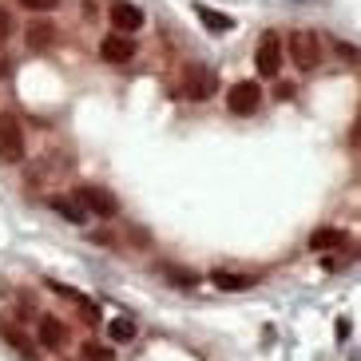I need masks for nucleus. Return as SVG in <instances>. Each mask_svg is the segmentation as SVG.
Returning <instances> with one entry per match:
<instances>
[{
	"instance_id": "20",
	"label": "nucleus",
	"mask_w": 361,
	"mask_h": 361,
	"mask_svg": "<svg viewBox=\"0 0 361 361\" xmlns=\"http://www.w3.org/2000/svg\"><path fill=\"white\" fill-rule=\"evenodd\" d=\"M338 52H341V60H350V64L357 60V48H353V44H338Z\"/></svg>"
},
{
	"instance_id": "14",
	"label": "nucleus",
	"mask_w": 361,
	"mask_h": 361,
	"mask_svg": "<svg viewBox=\"0 0 361 361\" xmlns=\"http://www.w3.org/2000/svg\"><path fill=\"white\" fill-rule=\"evenodd\" d=\"M195 16H199L211 32H231L234 28V20L226 16V12H214V8H207V4H195Z\"/></svg>"
},
{
	"instance_id": "10",
	"label": "nucleus",
	"mask_w": 361,
	"mask_h": 361,
	"mask_svg": "<svg viewBox=\"0 0 361 361\" xmlns=\"http://www.w3.org/2000/svg\"><path fill=\"white\" fill-rule=\"evenodd\" d=\"M24 40H28V48H32V52H44V48H52L56 28L48 20H32V24H28V32H24Z\"/></svg>"
},
{
	"instance_id": "1",
	"label": "nucleus",
	"mask_w": 361,
	"mask_h": 361,
	"mask_svg": "<svg viewBox=\"0 0 361 361\" xmlns=\"http://www.w3.org/2000/svg\"><path fill=\"white\" fill-rule=\"evenodd\" d=\"M282 52H290V60H294L298 72H314V68L322 64V40H318V32H310V28H298V32L286 40Z\"/></svg>"
},
{
	"instance_id": "4",
	"label": "nucleus",
	"mask_w": 361,
	"mask_h": 361,
	"mask_svg": "<svg viewBox=\"0 0 361 361\" xmlns=\"http://www.w3.org/2000/svg\"><path fill=\"white\" fill-rule=\"evenodd\" d=\"M258 104H262V87H258L255 80H238V84H231V92H226L231 116H255Z\"/></svg>"
},
{
	"instance_id": "3",
	"label": "nucleus",
	"mask_w": 361,
	"mask_h": 361,
	"mask_svg": "<svg viewBox=\"0 0 361 361\" xmlns=\"http://www.w3.org/2000/svg\"><path fill=\"white\" fill-rule=\"evenodd\" d=\"M75 202L87 211V219H92V214H96V219H116L119 214L116 195L104 191V187H80V191H75Z\"/></svg>"
},
{
	"instance_id": "13",
	"label": "nucleus",
	"mask_w": 361,
	"mask_h": 361,
	"mask_svg": "<svg viewBox=\"0 0 361 361\" xmlns=\"http://www.w3.org/2000/svg\"><path fill=\"white\" fill-rule=\"evenodd\" d=\"M52 290H56L60 298H68V302H72L75 310H84V314H87L92 322H99V306L92 302V298H84L80 290H72V286H60V282H52Z\"/></svg>"
},
{
	"instance_id": "8",
	"label": "nucleus",
	"mask_w": 361,
	"mask_h": 361,
	"mask_svg": "<svg viewBox=\"0 0 361 361\" xmlns=\"http://www.w3.org/2000/svg\"><path fill=\"white\" fill-rule=\"evenodd\" d=\"M36 341H40L44 350H64V341H68V329H64V322L60 318H40L36 322Z\"/></svg>"
},
{
	"instance_id": "18",
	"label": "nucleus",
	"mask_w": 361,
	"mask_h": 361,
	"mask_svg": "<svg viewBox=\"0 0 361 361\" xmlns=\"http://www.w3.org/2000/svg\"><path fill=\"white\" fill-rule=\"evenodd\" d=\"M20 8H28V12H52V8H60L64 0H16Z\"/></svg>"
},
{
	"instance_id": "7",
	"label": "nucleus",
	"mask_w": 361,
	"mask_h": 361,
	"mask_svg": "<svg viewBox=\"0 0 361 361\" xmlns=\"http://www.w3.org/2000/svg\"><path fill=\"white\" fill-rule=\"evenodd\" d=\"M214 87H219V80H214L211 68H187V99H195V104H202V99H211L214 96Z\"/></svg>"
},
{
	"instance_id": "9",
	"label": "nucleus",
	"mask_w": 361,
	"mask_h": 361,
	"mask_svg": "<svg viewBox=\"0 0 361 361\" xmlns=\"http://www.w3.org/2000/svg\"><path fill=\"white\" fill-rule=\"evenodd\" d=\"M111 24H116L119 36H131L143 28V12L135 4H128V0H119V4H111Z\"/></svg>"
},
{
	"instance_id": "19",
	"label": "nucleus",
	"mask_w": 361,
	"mask_h": 361,
	"mask_svg": "<svg viewBox=\"0 0 361 361\" xmlns=\"http://www.w3.org/2000/svg\"><path fill=\"white\" fill-rule=\"evenodd\" d=\"M8 32H12V16L8 12H0V44L8 40Z\"/></svg>"
},
{
	"instance_id": "17",
	"label": "nucleus",
	"mask_w": 361,
	"mask_h": 361,
	"mask_svg": "<svg viewBox=\"0 0 361 361\" xmlns=\"http://www.w3.org/2000/svg\"><path fill=\"white\" fill-rule=\"evenodd\" d=\"M84 361H116L111 357V350H107V345H96V341H84Z\"/></svg>"
},
{
	"instance_id": "11",
	"label": "nucleus",
	"mask_w": 361,
	"mask_h": 361,
	"mask_svg": "<svg viewBox=\"0 0 361 361\" xmlns=\"http://www.w3.org/2000/svg\"><path fill=\"white\" fill-rule=\"evenodd\" d=\"M338 246H345V231L338 226H322L310 234V250H338Z\"/></svg>"
},
{
	"instance_id": "6",
	"label": "nucleus",
	"mask_w": 361,
	"mask_h": 361,
	"mask_svg": "<svg viewBox=\"0 0 361 361\" xmlns=\"http://www.w3.org/2000/svg\"><path fill=\"white\" fill-rule=\"evenodd\" d=\"M99 60H104V64H116V68H128L131 60H135V40H131V36H119V32L104 36V40H99Z\"/></svg>"
},
{
	"instance_id": "2",
	"label": "nucleus",
	"mask_w": 361,
	"mask_h": 361,
	"mask_svg": "<svg viewBox=\"0 0 361 361\" xmlns=\"http://www.w3.org/2000/svg\"><path fill=\"white\" fill-rule=\"evenodd\" d=\"M28 155V139H24V128L12 116H0V163H24Z\"/></svg>"
},
{
	"instance_id": "16",
	"label": "nucleus",
	"mask_w": 361,
	"mask_h": 361,
	"mask_svg": "<svg viewBox=\"0 0 361 361\" xmlns=\"http://www.w3.org/2000/svg\"><path fill=\"white\" fill-rule=\"evenodd\" d=\"M211 282H214L219 290H231V294H234V290H250V286H255L246 274H231V270H214Z\"/></svg>"
},
{
	"instance_id": "15",
	"label": "nucleus",
	"mask_w": 361,
	"mask_h": 361,
	"mask_svg": "<svg viewBox=\"0 0 361 361\" xmlns=\"http://www.w3.org/2000/svg\"><path fill=\"white\" fill-rule=\"evenodd\" d=\"M107 334H111V341H119V345H123V341H135L139 326L128 318V314H119V318H111V322H107Z\"/></svg>"
},
{
	"instance_id": "12",
	"label": "nucleus",
	"mask_w": 361,
	"mask_h": 361,
	"mask_svg": "<svg viewBox=\"0 0 361 361\" xmlns=\"http://www.w3.org/2000/svg\"><path fill=\"white\" fill-rule=\"evenodd\" d=\"M52 211L64 214L68 223H87V211L75 202V195H52Z\"/></svg>"
},
{
	"instance_id": "5",
	"label": "nucleus",
	"mask_w": 361,
	"mask_h": 361,
	"mask_svg": "<svg viewBox=\"0 0 361 361\" xmlns=\"http://www.w3.org/2000/svg\"><path fill=\"white\" fill-rule=\"evenodd\" d=\"M282 40H278V32H266L262 40H258V48H255V68H258V75H266V80H274L278 72H282Z\"/></svg>"
}]
</instances>
